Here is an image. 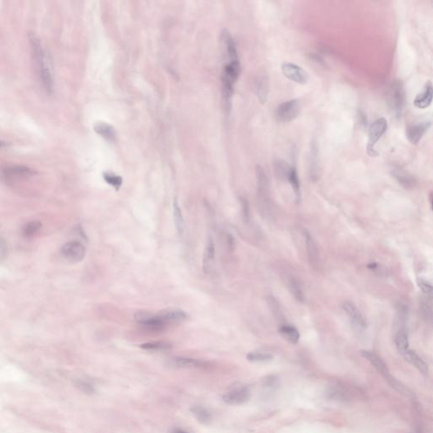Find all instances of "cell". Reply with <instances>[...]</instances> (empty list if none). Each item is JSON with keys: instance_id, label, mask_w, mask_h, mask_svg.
I'll return each mask as SVG.
<instances>
[{"instance_id": "1", "label": "cell", "mask_w": 433, "mask_h": 433, "mask_svg": "<svg viewBox=\"0 0 433 433\" xmlns=\"http://www.w3.org/2000/svg\"><path fill=\"white\" fill-rule=\"evenodd\" d=\"M29 41L43 89L48 94H52L53 92V75L48 65V59H47L45 51L43 48L40 39L35 33L29 34Z\"/></svg>"}, {"instance_id": "2", "label": "cell", "mask_w": 433, "mask_h": 433, "mask_svg": "<svg viewBox=\"0 0 433 433\" xmlns=\"http://www.w3.org/2000/svg\"><path fill=\"white\" fill-rule=\"evenodd\" d=\"M405 102V93L403 83L400 80H393L388 93V105L392 113L399 118L403 112Z\"/></svg>"}, {"instance_id": "3", "label": "cell", "mask_w": 433, "mask_h": 433, "mask_svg": "<svg viewBox=\"0 0 433 433\" xmlns=\"http://www.w3.org/2000/svg\"><path fill=\"white\" fill-rule=\"evenodd\" d=\"M255 172L257 178L258 199L260 212L264 216L269 215L270 209L269 180L261 166H256Z\"/></svg>"}, {"instance_id": "4", "label": "cell", "mask_w": 433, "mask_h": 433, "mask_svg": "<svg viewBox=\"0 0 433 433\" xmlns=\"http://www.w3.org/2000/svg\"><path fill=\"white\" fill-rule=\"evenodd\" d=\"M388 121L384 118L377 119L370 125L366 147L368 155L370 157H377L379 155L377 151L375 150V145L378 140L385 134L388 130Z\"/></svg>"}, {"instance_id": "5", "label": "cell", "mask_w": 433, "mask_h": 433, "mask_svg": "<svg viewBox=\"0 0 433 433\" xmlns=\"http://www.w3.org/2000/svg\"><path fill=\"white\" fill-rule=\"evenodd\" d=\"M301 104L297 99L281 103L276 109V118L281 123H288L300 116Z\"/></svg>"}, {"instance_id": "6", "label": "cell", "mask_w": 433, "mask_h": 433, "mask_svg": "<svg viewBox=\"0 0 433 433\" xmlns=\"http://www.w3.org/2000/svg\"><path fill=\"white\" fill-rule=\"evenodd\" d=\"M251 391L247 386H237L222 396V400L230 406H239L250 400Z\"/></svg>"}, {"instance_id": "7", "label": "cell", "mask_w": 433, "mask_h": 433, "mask_svg": "<svg viewBox=\"0 0 433 433\" xmlns=\"http://www.w3.org/2000/svg\"><path fill=\"white\" fill-rule=\"evenodd\" d=\"M282 71L285 77L300 85L306 84L309 80L308 73L302 67L292 63H283Z\"/></svg>"}, {"instance_id": "8", "label": "cell", "mask_w": 433, "mask_h": 433, "mask_svg": "<svg viewBox=\"0 0 433 433\" xmlns=\"http://www.w3.org/2000/svg\"><path fill=\"white\" fill-rule=\"evenodd\" d=\"M135 320L143 328L151 332H159L164 329L165 323L156 315H152L147 311H139L135 314Z\"/></svg>"}, {"instance_id": "9", "label": "cell", "mask_w": 433, "mask_h": 433, "mask_svg": "<svg viewBox=\"0 0 433 433\" xmlns=\"http://www.w3.org/2000/svg\"><path fill=\"white\" fill-rule=\"evenodd\" d=\"M343 309L347 314V318L349 319L350 323L355 330L360 333L365 330L366 328V322L355 304L350 301H345L343 303Z\"/></svg>"}, {"instance_id": "10", "label": "cell", "mask_w": 433, "mask_h": 433, "mask_svg": "<svg viewBox=\"0 0 433 433\" xmlns=\"http://www.w3.org/2000/svg\"><path fill=\"white\" fill-rule=\"evenodd\" d=\"M61 254L66 260L71 263H79L84 259L86 250L83 244L77 241H71L61 248Z\"/></svg>"}, {"instance_id": "11", "label": "cell", "mask_w": 433, "mask_h": 433, "mask_svg": "<svg viewBox=\"0 0 433 433\" xmlns=\"http://www.w3.org/2000/svg\"><path fill=\"white\" fill-rule=\"evenodd\" d=\"M361 356L364 358L366 359L368 361H370V363L375 367V370L380 373L381 375L383 376V378H385L388 383H389L394 378L391 374L389 369L386 365L385 362L383 361V359L381 358L380 356L374 353L372 351H361Z\"/></svg>"}, {"instance_id": "12", "label": "cell", "mask_w": 433, "mask_h": 433, "mask_svg": "<svg viewBox=\"0 0 433 433\" xmlns=\"http://www.w3.org/2000/svg\"><path fill=\"white\" fill-rule=\"evenodd\" d=\"M391 176L395 179L399 185L405 189H413L416 187V179L409 171L400 166L393 165L390 168Z\"/></svg>"}, {"instance_id": "13", "label": "cell", "mask_w": 433, "mask_h": 433, "mask_svg": "<svg viewBox=\"0 0 433 433\" xmlns=\"http://www.w3.org/2000/svg\"><path fill=\"white\" fill-rule=\"evenodd\" d=\"M156 315L165 323V325L181 323L187 319V314L178 309H165L157 313Z\"/></svg>"}, {"instance_id": "14", "label": "cell", "mask_w": 433, "mask_h": 433, "mask_svg": "<svg viewBox=\"0 0 433 433\" xmlns=\"http://www.w3.org/2000/svg\"><path fill=\"white\" fill-rule=\"evenodd\" d=\"M305 246L307 250L308 259L310 262V265L313 268L317 269L320 267V255L318 252V248L315 244L314 239L310 235V232L305 230Z\"/></svg>"}, {"instance_id": "15", "label": "cell", "mask_w": 433, "mask_h": 433, "mask_svg": "<svg viewBox=\"0 0 433 433\" xmlns=\"http://www.w3.org/2000/svg\"><path fill=\"white\" fill-rule=\"evenodd\" d=\"M430 126H431V123L427 122V121L426 122H422V123L410 125L407 128V131H406V135H407L408 140L412 144H418L420 142V140L423 137V135L428 130Z\"/></svg>"}, {"instance_id": "16", "label": "cell", "mask_w": 433, "mask_h": 433, "mask_svg": "<svg viewBox=\"0 0 433 433\" xmlns=\"http://www.w3.org/2000/svg\"><path fill=\"white\" fill-rule=\"evenodd\" d=\"M35 171L25 166H11L3 170V176L7 180L28 178L35 175Z\"/></svg>"}, {"instance_id": "17", "label": "cell", "mask_w": 433, "mask_h": 433, "mask_svg": "<svg viewBox=\"0 0 433 433\" xmlns=\"http://www.w3.org/2000/svg\"><path fill=\"white\" fill-rule=\"evenodd\" d=\"M214 261H215V248L212 238H209L207 242L206 247L204 250V258H203V269L205 274H209L214 269Z\"/></svg>"}, {"instance_id": "18", "label": "cell", "mask_w": 433, "mask_h": 433, "mask_svg": "<svg viewBox=\"0 0 433 433\" xmlns=\"http://www.w3.org/2000/svg\"><path fill=\"white\" fill-rule=\"evenodd\" d=\"M403 357L409 363L415 366L422 375L426 376L428 374L429 368L427 364L423 361V359L416 353V351L408 350L403 355Z\"/></svg>"}, {"instance_id": "19", "label": "cell", "mask_w": 433, "mask_h": 433, "mask_svg": "<svg viewBox=\"0 0 433 433\" xmlns=\"http://www.w3.org/2000/svg\"><path fill=\"white\" fill-rule=\"evenodd\" d=\"M432 85H431V82H428L425 86L423 92L416 96V98L414 100V104L416 108H420V109H425V108L431 105V102H432Z\"/></svg>"}, {"instance_id": "20", "label": "cell", "mask_w": 433, "mask_h": 433, "mask_svg": "<svg viewBox=\"0 0 433 433\" xmlns=\"http://www.w3.org/2000/svg\"><path fill=\"white\" fill-rule=\"evenodd\" d=\"M172 364L177 368H204L207 366L206 362L188 357H174Z\"/></svg>"}, {"instance_id": "21", "label": "cell", "mask_w": 433, "mask_h": 433, "mask_svg": "<svg viewBox=\"0 0 433 433\" xmlns=\"http://www.w3.org/2000/svg\"><path fill=\"white\" fill-rule=\"evenodd\" d=\"M269 80L265 75H261L256 79L255 82V93L262 103H266L269 91Z\"/></svg>"}, {"instance_id": "22", "label": "cell", "mask_w": 433, "mask_h": 433, "mask_svg": "<svg viewBox=\"0 0 433 433\" xmlns=\"http://www.w3.org/2000/svg\"><path fill=\"white\" fill-rule=\"evenodd\" d=\"M286 283H287V288L289 290L290 293L292 294V296L299 302H304L305 301V295H304L301 285H300V282L297 278H295L294 276H287V278H286Z\"/></svg>"}, {"instance_id": "23", "label": "cell", "mask_w": 433, "mask_h": 433, "mask_svg": "<svg viewBox=\"0 0 433 433\" xmlns=\"http://www.w3.org/2000/svg\"><path fill=\"white\" fill-rule=\"evenodd\" d=\"M310 176L311 181H316L319 179V161H318V148L316 142L312 143L310 155Z\"/></svg>"}, {"instance_id": "24", "label": "cell", "mask_w": 433, "mask_h": 433, "mask_svg": "<svg viewBox=\"0 0 433 433\" xmlns=\"http://www.w3.org/2000/svg\"><path fill=\"white\" fill-rule=\"evenodd\" d=\"M190 411H191L192 414L194 415V417L200 423L204 424V425H209L213 421V416H212L211 412L208 409L204 407V406H192Z\"/></svg>"}, {"instance_id": "25", "label": "cell", "mask_w": 433, "mask_h": 433, "mask_svg": "<svg viewBox=\"0 0 433 433\" xmlns=\"http://www.w3.org/2000/svg\"><path fill=\"white\" fill-rule=\"evenodd\" d=\"M94 130L100 135L102 137L110 141H115L116 138V130L115 128L110 124L105 122H97L94 125Z\"/></svg>"}, {"instance_id": "26", "label": "cell", "mask_w": 433, "mask_h": 433, "mask_svg": "<svg viewBox=\"0 0 433 433\" xmlns=\"http://www.w3.org/2000/svg\"><path fill=\"white\" fill-rule=\"evenodd\" d=\"M279 333L289 343L296 344L300 341V332L293 326L287 325V324L281 326L279 328Z\"/></svg>"}, {"instance_id": "27", "label": "cell", "mask_w": 433, "mask_h": 433, "mask_svg": "<svg viewBox=\"0 0 433 433\" xmlns=\"http://www.w3.org/2000/svg\"><path fill=\"white\" fill-rule=\"evenodd\" d=\"M292 166L283 159H276L274 161V169L276 176L282 181H287Z\"/></svg>"}, {"instance_id": "28", "label": "cell", "mask_w": 433, "mask_h": 433, "mask_svg": "<svg viewBox=\"0 0 433 433\" xmlns=\"http://www.w3.org/2000/svg\"><path fill=\"white\" fill-rule=\"evenodd\" d=\"M395 344L396 347L398 349L399 353H405L406 351L410 350L409 349V335L408 332L406 330L405 328L403 327L398 330V333L395 337Z\"/></svg>"}, {"instance_id": "29", "label": "cell", "mask_w": 433, "mask_h": 433, "mask_svg": "<svg viewBox=\"0 0 433 433\" xmlns=\"http://www.w3.org/2000/svg\"><path fill=\"white\" fill-rule=\"evenodd\" d=\"M287 181L289 182L290 185L292 187V190L294 191L296 200L297 203H300V200H301V186H300V178H299L296 166H292L289 176L287 178Z\"/></svg>"}, {"instance_id": "30", "label": "cell", "mask_w": 433, "mask_h": 433, "mask_svg": "<svg viewBox=\"0 0 433 433\" xmlns=\"http://www.w3.org/2000/svg\"><path fill=\"white\" fill-rule=\"evenodd\" d=\"M173 218L177 232L179 234L183 233L185 223H184V218L182 213H181V208H180L178 201L176 199H175L173 203Z\"/></svg>"}, {"instance_id": "31", "label": "cell", "mask_w": 433, "mask_h": 433, "mask_svg": "<svg viewBox=\"0 0 433 433\" xmlns=\"http://www.w3.org/2000/svg\"><path fill=\"white\" fill-rule=\"evenodd\" d=\"M247 360L254 363H264L273 360L272 354L263 351H253L247 355Z\"/></svg>"}, {"instance_id": "32", "label": "cell", "mask_w": 433, "mask_h": 433, "mask_svg": "<svg viewBox=\"0 0 433 433\" xmlns=\"http://www.w3.org/2000/svg\"><path fill=\"white\" fill-rule=\"evenodd\" d=\"M420 310L421 315L426 322H431L432 320V305H431V297L427 296V298H422L420 301Z\"/></svg>"}, {"instance_id": "33", "label": "cell", "mask_w": 433, "mask_h": 433, "mask_svg": "<svg viewBox=\"0 0 433 433\" xmlns=\"http://www.w3.org/2000/svg\"><path fill=\"white\" fill-rule=\"evenodd\" d=\"M143 350L149 351H168L172 348V344L163 341H155L149 343H143L140 345Z\"/></svg>"}, {"instance_id": "34", "label": "cell", "mask_w": 433, "mask_h": 433, "mask_svg": "<svg viewBox=\"0 0 433 433\" xmlns=\"http://www.w3.org/2000/svg\"><path fill=\"white\" fill-rule=\"evenodd\" d=\"M103 180L110 185L113 186L116 190H120V188L122 186L123 180L121 176H117L116 174L111 173V172H105L103 175Z\"/></svg>"}, {"instance_id": "35", "label": "cell", "mask_w": 433, "mask_h": 433, "mask_svg": "<svg viewBox=\"0 0 433 433\" xmlns=\"http://www.w3.org/2000/svg\"><path fill=\"white\" fill-rule=\"evenodd\" d=\"M42 228V223L38 221H33L30 223H26L24 228H23L22 233L23 236L26 238H30L33 236H35L36 234L38 233V231L40 230Z\"/></svg>"}, {"instance_id": "36", "label": "cell", "mask_w": 433, "mask_h": 433, "mask_svg": "<svg viewBox=\"0 0 433 433\" xmlns=\"http://www.w3.org/2000/svg\"><path fill=\"white\" fill-rule=\"evenodd\" d=\"M76 387L87 394H94L96 393L95 386L88 380L84 379H76L75 381Z\"/></svg>"}, {"instance_id": "37", "label": "cell", "mask_w": 433, "mask_h": 433, "mask_svg": "<svg viewBox=\"0 0 433 433\" xmlns=\"http://www.w3.org/2000/svg\"><path fill=\"white\" fill-rule=\"evenodd\" d=\"M417 284L424 294H426L427 296L432 297L433 288L431 283L426 280H424L423 278H419L417 279Z\"/></svg>"}, {"instance_id": "38", "label": "cell", "mask_w": 433, "mask_h": 433, "mask_svg": "<svg viewBox=\"0 0 433 433\" xmlns=\"http://www.w3.org/2000/svg\"><path fill=\"white\" fill-rule=\"evenodd\" d=\"M240 203H241V206H242V218L245 219V222L248 223L250 219V204H249L247 199L242 197V196L240 197Z\"/></svg>"}, {"instance_id": "39", "label": "cell", "mask_w": 433, "mask_h": 433, "mask_svg": "<svg viewBox=\"0 0 433 433\" xmlns=\"http://www.w3.org/2000/svg\"><path fill=\"white\" fill-rule=\"evenodd\" d=\"M6 252H7L6 242H5V239L0 238V262H2L5 259Z\"/></svg>"}, {"instance_id": "40", "label": "cell", "mask_w": 433, "mask_h": 433, "mask_svg": "<svg viewBox=\"0 0 433 433\" xmlns=\"http://www.w3.org/2000/svg\"><path fill=\"white\" fill-rule=\"evenodd\" d=\"M368 268L369 269H371V270H377L379 269V266H378L377 263H370L369 265H368Z\"/></svg>"}, {"instance_id": "41", "label": "cell", "mask_w": 433, "mask_h": 433, "mask_svg": "<svg viewBox=\"0 0 433 433\" xmlns=\"http://www.w3.org/2000/svg\"><path fill=\"white\" fill-rule=\"evenodd\" d=\"M171 433H189L187 431H185L183 429L181 428H175L172 430V432Z\"/></svg>"}, {"instance_id": "42", "label": "cell", "mask_w": 433, "mask_h": 433, "mask_svg": "<svg viewBox=\"0 0 433 433\" xmlns=\"http://www.w3.org/2000/svg\"><path fill=\"white\" fill-rule=\"evenodd\" d=\"M429 198H430V203H431V209H432V208H433L432 193H431V194H430V195H429Z\"/></svg>"}, {"instance_id": "43", "label": "cell", "mask_w": 433, "mask_h": 433, "mask_svg": "<svg viewBox=\"0 0 433 433\" xmlns=\"http://www.w3.org/2000/svg\"><path fill=\"white\" fill-rule=\"evenodd\" d=\"M1 146H2V144H1V142H0V148H1Z\"/></svg>"}]
</instances>
